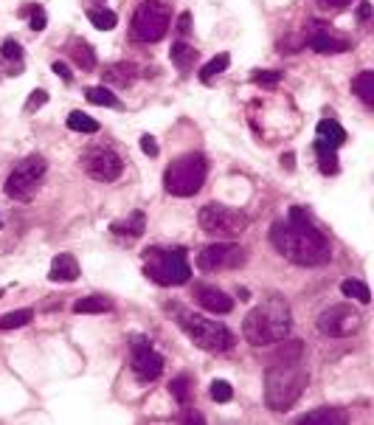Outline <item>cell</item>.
Wrapping results in <instances>:
<instances>
[{
  "mask_svg": "<svg viewBox=\"0 0 374 425\" xmlns=\"http://www.w3.org/2000/svg\"><path fill=\"white\" fill-rule=\"evenodd\" d=\"M29 15H32V29H34V32H43V29H46V23H48L46 9H43V6H32V9H29Z\"/></svg>",
  "mask_w": 374,
  "mask_h": 425,
  "instance_id": "d590c367",
  "label": "cell"
},
{
  "mask_svg": "<svg viewBox=\"0 0 374 425\" xmlns=\"http://www.w3.org/2000/svg\"><path fill=\"white\" fill-rule=\"evenodd\" d=\"M293 327V318H290V307L284 299L279 296H270L268 302H262L259 307H254L245 321H242V335L248 344L254 346H268V344H279L287 338Z\"/></svg>",
  "mask_w": 374,
  "mask_h": 425,
  "instance_id": "3957f363",
  "label": "cell"
},
{
  "mask_svg": "<svg viewBox=\"0 0 374 425\" xmlns=\"http://www.w3.org/2000/svg\"><path fill=\"white\" fill-rule=\"evenodd\" d=\"M245 262V251L234 243H217V245H206L198 257V268L200 271H220V268H240Z\"/></svg>",
  "mask_w": 374,
  "mask_h": 425,
  "instance_id": "8fae6325",
  "label": "cell"
},
{
  "mask_svg": "<svg viewBox=\"0 0 374 425\" xmlns=\"http://www.w3.org/2000/svg\"><path fill=\"white\" fill-rule=\"evenodd\" d=\"M88 20H90L99 32H113L116 23H118L116 12H110V9H90V12H88Z\"/></svg>",
  "mask_w": 374,
  "mask_h": 425,
  "instance_id": "d4e9b609",
  "label": "cell"
},
{
  "mask_svg": "<svg viewBox=\"0 0 374 425\" xmlns=\"http://www.w3.org/2000/svg\"><path fill=\"white\" fill-rule=\"evenodd\" d=\"M48 279L51 282H74V279H79V262H76V257H71V254L54 257Z\"/></svg>",
  "mask_w": 374,
  "mask_h": 425,
  "instance_id": "e0dca14e",
  "label": "cell"
},
{
  "mask_svg": "<svg viewBox=\"0 0 374 425\" xmlns=\"http://www.w3.org/2000/svg\"><path fill=\"white\" fill-rule=\"evenodd\" d=\"M206 172H209V163L200 152H186L180 155L177 161H172L163 172V189L172 194V197H192L203 189L206 183Z\"/></svg>",
  "mask_w": 374,
  "mask_h": 425,
  "instance_id": "277c9868",
  "label": "cell"
},
{
  "mask_svg": "<svg viewBox=\"0 0 374 425\" xmlns=\"http://www.w3.org/2000/svg\"><path fill=\"white\" fill-rule=\"evenodd\" d=\"M110 310V299L104 296H85L74 304V313H104Z\"/></svg>",
  "mask_w": 374,
  "mask_h": 425,
  "instance_id": "f546056e",
  "label": "cell"
},
{
  "mask_svg": "<svg viewBox=\"0 0 374 425\" xmlns=\"http://www.w3.org/2000/svg\"><path fill=\"white\" fill-rule=\"evenodd\" d=\"M293 161H296V155H293V152H287V155H282V166H287V169H293V166H296Z\"/></svg>",
  "mask_w": 374,
  "mask_h": 425,
  "instance_id": "7bdbcfd3",
  "label": "cell"
},
{
  "mask_svg": "<svg viewBox=\"0 0 374 425\" xmlns=\"http://www.w3.org/2000/svg\"><path fill=\"white\" fill-rule=\"evenodd\" d=\"M141 149H144V155H149V158H158V152H160V147H158V141H155L152 135H141Z\"/></svg>",
  "mask_w": 374,
  "mask_h": 425,
  "instance_id": "74e56055",
  "label": "cell"
},
{
  "mask_svg": "<svg viewBox=\"0 0 374 425\" xmlns=\"http://www.w3.org/2000/svg\"><path fill=\"white\" fill-rule=\"evenodd\" d=\"M85 169H88L90 177H96L102 183H110V180H116L124 172V161L113 149L99 147V149H90L85 155Z\"/></svg>",
  "mask_w": 374,
  "mask_h": 425,
  "instance_id": "7c38bea8",
  "label": "cell"
},
{
  "mask_svg": "<svg viewBox=\"0 0 374 425\" xmlns=\"http://www.w3.org/2000/svg\"><path fill=\"white\" fill-rule=\"evenodd\" d=\"M0 54H4V60H23V48L18 40H6L4 48H0Z\"/></svg>",
  "mask_w": 374,
  "mask_h": 425,
  "instance_id": "e575fe53",
  "label": "cell"
},
{
  "mask_svg": "<svg viewBox=\"0 0 374 425\" xmlns=\"http://www.w3.org/2000/svg\"><path fill=\"white\" fill-rule=\"evenodd\" d=\"M189 32H192V15H189V12H183V15L177 18V34H183V37H186Z\"/></svg>",
  "mask_w": 374,
  "mask_h": 425,
  "instance_id": "f35d334b",
  "label": "cell"
},
{
  "mask_svg": "<svg viewBox=\"0 0 374 425\" xmlns=\"http://www.w3.org/2000/svg\"><path fill=\"white\" fill-rule=\"evenodd\" d=\"M307 46L315 51V54H343L349 51V43L346 40H338V37H329L324 32H315L307 37Z\"/></svg>",
  "mask_w": 374,
  "mask_h": 425,
  "instance_id": "d6986e66",
  "label": "cell"
},
{
  "mask_svg": "<svg viewBox=\"0 0 374 425\" xmlns=\"http://www.w3.org/2000/svg\"><path fill=\"white\" fill-rule=\"evenodd\" d=\"M46 169H48V163H46V158L43 155H29V158H23L15 169H12V175L6 177V194L12 197V200H32L34 197V191L40 189V180H43V175H46Z\"/></svg>",
  "mask_w": 374,
  "mask_h": 425,
  "instance_id": "9c48e42d",
  "label": "cell"
},
{
  "mask_svg": "<svg viewBox=\"0 0 374 425\" xmlns=\"http://www.w3.org/2000/svg\"><path fill=\"white\" fill-rule=\"evenodd\" d=\"M307 369L301 358H270L265 372V400L273 411H287L307 389Z\"/></svg>",
  "mask_w": 374,
  "mask_h": 425,
  "instance_id": "7a4b0ae2",
  "label": "cell"
},
{
  "mask_svg": "<svg viewBox=\"0 0 374 425\" xmlns=\"http://www.w3.org/2000/svg\"><path fill=\"white\" fill-rule=\"evenodd\" d=\"M32 318H34V310H12V313H6L4 318H0V330L26 327V324H32Z\"/></svg>",
  "mask_w": 374,
  "mask_h": 425,
  "instance_id": "4dcf8cb0",
  "label": "cell"
},
{
  "mask_svg": "<svg viewBox=\"0 0 374 425\" xmlns=\"http://www.w3.org/2000/svg\"><path fill=\"white\" fill-rule=\"evenodd\" d=\"M116 234H127V237H141L144 229H146V217H144V211H132V215L127 220H116L110 226Z\"/></svg>",
  "mask_w": 374,
  "mask_h": 425,
  "instance_id": "44dd1931",
  "label": "cell"
},
{
  "mask_svg": "<svg viewBox=\"0 0 374 425\" xmlns=\"http://www.w3.org/2000/svg\"><path fill=\"white\" fill-rule=\"evenodd\" d=\"M363 327V316L352 304H332L318 316V330L329 338H349Z\"/></svg>",
  "mask_w": 374,
  "mask_h": 425,
  "instance_id": "30bf717a",
  "label": "cell"
},
{
  "mask_svg": "<svg viewBox=\"0 0 374 425\" xmlns=\"http://www.w3.org/2000/svg\"><path fill=\"white\" fill-rule=\"evenodd\" d=\"M234 397V389H231V383L228 380H214L212 383V400H217V403H228Z\"/></svg>",
  "mask_w": 374,
  "mask_h": 425,
  "instance_id": "836d02e7",
  "label": "cell"
},
{
  "mask_svg": "<svg viewBox=\"0 0 374 425\" xmlns=\"http://www.w3.org/2000/svg\"><path fill=\"white\" fill-rule=\"evenodd\" d=\"M135 76H138V68L132 62H113L102 71V79L107 85H116V88H130L135 82Z\"/></svg>",
  "mask_w": 374,
  "mask_h": 425,
  "instance_id": "9a60e30c",
  "label": "cell"
},
{
  "mask_svg": "<svg viewBox=\"0 0 374 425\" xmlns=\"http://www.w3.org/2000/svg\"><path fill=\"white\" fill-rule=\"evenodd\" d=\"M315 152H318V166H321V172H324V175H335V172H338V155H335V149L315 141Z\"/></svg>",
  "mask_w": 374,
  "mask_h": 425,
  "instance_id": "f1b7e54d",
  "label": "cell"
},
{
  "mask_svg": "<svg viewBox=\"0 0 374 425\" xmlns=\"http://www.w3.org/2000/svg\"><path fill=\"white\" fill-rule=\"evenodd\" d=\"M324 6H332V9H340V6H346V4H352V0H321Z\"/></svg>",
  "mask_w": 374,
  "mask_h": 425,
  "instance_id": "b9f144b4",
  "label": "cell"
},
{
  "mask_svg": "<svg viewBox=\"0 0 374 425\" xmlns=\"http://www.w3.org/2000/svg\"><path fill=\"white\" fill-rule=\"evenodd\" d=\"M68 127L76 130V133H99V121L90 119V116L82 113V110H74V113L68 116Z\"/></svg>",
  "mask_w": 374,
  "mask_h": 425,
  "instance_id": "83f0119b",
  "label": "cell"
},
{
  "mask_svg": "<svg viewBox=\"0 0 374 425\" xmlns=\"http://www.w3.org/2000/svg\"><path fill=\"white\" fill-rule=\"evenodd\" d=\"M172 12L160 0H144L132 15V37L141 43H158L169 32Z\"/></svg>",
  "mask_w": 374,
  "mask_h": 425,
  "instance_id": "ba28073f",
  "label": "cell"
},
{
  "mask_svg": "<svg viewBox=\"0 0 374 425\" xmlns=\"http://www.w3.org/2000/svg\"><path fill=\"white\" fill-rule=\"evenodd\" d=\"M68 54H71V60L82 68V71H93L96 68V54H93V48L85 43V40H71L68 43Z\"/></svg>",
  "mask_w": 374,
  "mask_h": 425,
  "instance_id": "ffe728a7",
  "label": "cell"
},
{
  "mask_svg": "<svg viewBox=\"0 0 374 425\" xmlns=\"http://www.w3.org/2000/svg\"><path fill=\"white\" fill-rule=\"evenodd\" d=\"M130 366H132V372H135L138 380L149 383V380L160 377V372H163V358H160L144 338H138V341H132V360H130Z\"/></svg>",
  "mask_w": 374,
  "mask_h": 425,
  "instance_id": "4fadbf2b",
  "label": "cell"
},
{
  "mask_svg": "<svg viewBox=\"0 0 374 425\" xmlns=\"http://www.w3.org/2000/svg\"><path fill=\"white\" fill-rule=\"evenodd\" d=\"M85 96H88L90 104H99V107H121V102L116 99V93H110L104 85L102 88H88Z\"/></svg>",
  "mask_w": 374,
  "mask_h": 425,
  "instance_id": "484cf974",
  "label": "cell"
},
{
  "mask_svg": "<svg viewBox=\"0 0 374 425\" xmlns=\"http://www.w3.org/2000/svg\"><path fill=\"white\" fill-rule=\"evenodd\" d=\"M177 316H180L177 318L180 330L189 335L200 349H206V352H226V349L234 346V332L226 324L212 321V318H206L200 313H189V310H180Z\"/></svg>",
  "mask_w": 374,
  "mask_h": 425,
  "instance_id": "8992f818",
  "label": "cell"
},
{
  "mask_svg": "<svg viewBox=\"0 0 374 425\" xmlns=\"http://www.w3.org/2000/svg\"><path fill=\"white\" fill-rule=\"evenodd\" d=\"M0 299H4V290H0Z\"/></svg>",
  "mask_w": 374,
  "mask_h": 425,
  "instance_id": "f6af8a7d",
  "label": "cell"
},
{
  "mask_svg": "<svg viewBox=\"0 0 374 425\" xmlns=\"http://www.w3.org/2000/svg\"><path fill=\"white\" fill-rule=\"evenodd\" d=\"M169 57H172V62H174L180 71H189V68L195 65V60H198V48L186 46V43H174L172 51H169Z\"/></svg>",
  "mask_w": 374,
  "mask_h": 425,
  "instance_id": "603a6c76",
  "label": "cell"
},
{
  "mask_svg": "<svg viewBox=\"0 0 374 425\" xmlns=\"http://www.w3.org/2000/svg\"><path fill=\"white\" fill-rule=\"evenodd\" d=\"M315 133H318V144L332 147V149H338V147L346 141V130H343L335 119H321L318 127H315Z\"/></svg>",
  "mask_w": 374,
  "mask_h": 425,
  "instance_id": "ac0fdd59",
  "label": "cell"
},
{
  "mask_svg": "<svg viewBox=\"0 0 374 425\" xmlns=\"http://www.w3.org/2000/svg\"><path fill=\"white\" fill-rule=\"evenodd\" d=\"M352 90L357 93V99L363 104H374V71H360L354 79H352Z\"/></svg>",
  "mask_w": 374,
  "mask_h": 425,
  "instance_id": "7402d4cb",
  "label": "cell"
},
{
  "mask_svg": "<svg viewBox=\"0 0 374 425\" xmlns=\"http://www.w3.org/2000/svg\"><path fill=\"white\" fill-rule=\"evenodd\" d=\"M282 71H256L254 74V85H262V88H276L282 82Z\"/></svg>",
  "mask_w": 374,
  "mask_h": 425,
  "instance_id": "d6a6232c",
  "label": "cell"
},
{
  "mask_svg": "<svg viewBox=\"0 0 374 425\" xmlns=\"http://www.w3.org/2000/svg\"><path fill=\"white\" fill-rule=\"evenodd\" d=\"M198 302H200L206 310L220 313V316H226V313L234 310V299L226 296L220 288H200V290H198Z\"/></svg>",
  "mask_w": 374,
  "mask_h": 425,
  "instance_id": "5bb4252c",
  "label": "cell"
},
{
  "mask_svg": "<svg viewBox=\"0 0 374 425\" xmlns=\"http://www.w3.org/2000/svg\"><path fill=\"white\" fill-rule=\"evenodd\" d=\"M96 4H102V0H96Z\"/></svg>",
  "mask_w": 374,
  "mask_h": 425,
  "instance_id": "7dc6e473",
  "label": "cell"
},
{
  "mask_svg": "<svg viewBox=\"0 0 374 425\" xmlns=\"http://www.w3.org/2000/svg\"><path fill=\"white\" fill-rule=\"evenodd\" d=\"M144 274L152 282H158L163 288H172V285H186V282H189L192 268H189V259H186L183 248H146Z\"/></svg>",
  "mask_w": 374,
  "mask_h": 425,
  "instance_id": "5b68a950",
  "label": "cell"
},
{
  "mask_svg": "<svg viewBox=\"0 0 374 425\" xmlns=\"http://www.w3.org/2000/svg\"><path fill=\"white\" fill-rule=\"evenodd\" d=\"M270 240L279 248V254L296 265L315 268V265H326L332 257L329 240L321 234V229H315V223L307 217L301 205H293L287 220H279L270 229Z\"/></svg>",
  "mask_w": 374,
  "mask_h": 425,
  "instance_id": "6da1fadb",
  "label": "cell"
},
{
  "mask_svg": "<svg viewBox=\"0 0 374 425\" xmlns=\"http://www.w3.org/2000/svg\"><path fill=\"white\" fill-rule=\"evenodd\" d=\"M340 290H343V296H349V299H354V302H360V304H368V302H371L368 288H366L363 282H357V279H343V282H340Z\"/></svg>",
  "mask_w": 374,
  "mask_h": 425,
  "instance_id": "4316f807",
  "label": "cell"
},
{
  "mask_svg": "<svg viewBox=\"0 0 374 425\" xmlns=\"http://www.w3.org/2000/svg\"><path fill=\"white\" fill-rule=\"evenodd\" d=\"M198 223H200V229L206 234L234 240V237H240L248 229V215H245V211L231 208V205H223V203H209V205L200 208Z\"/></svg>",
  "mask_w": 374,
  "mask_h": 425,
  "instance_id": "52a82bcc",
  "label": "cell"
},
{
  "mask_svg": "<svg viewBox=\"0 0 374 425\" xmlns=\"http://www.w3.org/2000/svg\"><path fill=\"white\" fill-rule=\"evenodd\" d=\"M186 419H189V422H203V417H200V414H186Z\"/></svg>",
  "mask_w": 374,
  "mask_h": 425,
  "instance_id": "ee69618b",
  "label": "cell"
},
{
  "mask_svg": "<svg viewBox=\"0 0 374 425\" xmlns=\"http://www.w3.org/2000/svg\"><path fill=\"white\" fill-rule=\"evenodd\" d=\"M301 425H346L349 422V414L343 408H315V411H307L304 417H298Z\"/></svg>",
  "mask_w": 374,
  "mask_h": 425,
  "instance_id": "2e32d148",
  "label": "cell"
},
{
  "mask_svg": "<svg viewBox=\"0 0 374 425\" xmlns=\"http://www.w3.org/2000/svg\"><path fill=\"white\" fill-rule=\"evenodd\" d=\"M228 65H231V57H228V54H217V57H214V60L200 71V79H203V82H212V79H214V76H220Z\"/></svg>",
  "mask_w": 374,
  "mask_h": 425,
  "instance_id": "1f68e13d",
  "label": "cell"
},
{
  "mask_svg": "<svg viewBox=\"0 0 374 425\" xmlns=\"http://www.w3.org/2000/svg\"><path fill=\"white\" fill-rule=\"evenodd\" d=\"M46 102H48V93H46V90H34V93L29 96V102H26V113H34V110H40Z\"/></svg>",
  "mask_w": 374,
  "mask_h": 425,
  "instance_id": "8d00e7d4",
  "label": "cell"
},
{
  "mask_svg": "<svg viewBox=\"0 0 374 425\" xmlns=\"http://www.w3.org/2000/svg\"><path fill=\"white\" fill-rule=\"evenodd\" d=\"M0 229H4V223H0Z\"/></svg>",
  "mask_w": 374,
  "mask_h": 425,
  "instance_id": "bcb514c9",
  "label": "cell"
},
{
  "mask_svg": "<svg viewBox=\"0 0 374 425\" xmlns=\"http://www.w3.org/2000/svg\"><path fill=\"white\" fill-rule=\"evenodd\" d=\"M169 391H172V397H174L180 405H189V400H192V380H189V375H177V377L172 380Z\"/></svg>",
  "mask_w": 374,
  "mask_h": 425,
  "instance_id": "cb8c5ba5",
  "label": "cell"
},
{
  "mask_svg": "<svg viewBox=\"0 0 374 425\" xmlns=\"http://www.w3.org/2000/svg\"><path fill=\"white\" fill-rule=\"evenodd\" d=\"M51 71H54L60 79H65V82H71V79H74V76H71V71H68L62 62H54V65H51Z\"/></svg>",
  "mask_w": 374,
  "mask_h": 425,
  "instance_id": "ab89813d",
  "label": "cell"
},
{
  "mask_svg": "<svg viewBox=\"0 0 374 425\" xmlns=\"http://www.w3.org/2000/svg\"><path fill=\"white\" fill-rule=\"evenodd\" d=\"M357 18L366 23V20L371 18V4H360V9H357Z\"/></svg>",
  "mask_w": 374,
  "mask_h": 425,
  "instance_id": "60d3db41",
  "label": "cell"
}]
</instances>
